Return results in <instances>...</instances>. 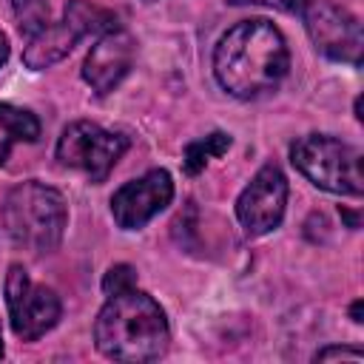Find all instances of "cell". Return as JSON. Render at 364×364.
<instances>
[{"mask_svg":"<svg viewBox=\"0 0 364 364\" xmlns=\"http://www.w3.org/2000/svg\"><path fill=\"white\" fill-rule=\"evenodd\" d=\"M299 17L304 20L307 37L313 40L316 51L338 63H350V65L361 63V46H364L361 23L347 9L330 0H310Z\"/></svg>","mask_w":364,"mask_h":364,"instance_id":"52a82bcc","label":"cell"},{"mask_svg":"<svg viewBox=\"0 0 364 364\" xmlns=\"http://www.w3.org/2000/svg\"><path fill=\"white\" fill-rule=\"evenodd\" d=\"M63 17L71 23V28L80 34V37H88V34H105L111 28H117V17L88 0H68L65 9H63Z\"/></svg>","mask_w":364,"mask_h":364,"instance_id":"4fadbf2b","label":"cell"},{"mask_svg":"<svg viewBox=\"0 0 364 364\" xmlns=\"http://www.w3.org/2000/svg\"><path fill=\"white\" fill-rule=\"evenodd\" d=\"M341 216L350 222V228H358V216H355V213H350V210H341Z\"/></svg>","mask_w":364,"mask_h":364,"instance_id":"ffe728a7","label":"cell"},{"mask_svg":"<svg viewBox=\"0 0 364 364\" xmlns=\"http://www.w3.org/2000/svg\"><path fill=\"white\" fill-rule=\"evenodd\" d=\"M290 68L282 31L270 20H242L213 48L216 82L236 100H256L273 91Z\"/></svg>","mask_w":364,"mask_h":364,"instance_id":"6da1fadb","label":"cell"},{"mask_svg":"<svg viewBox=\"0 0 364 364\" xmlns=\"http://www.w3.org/2000/svg\"><path fill=\"white\" fill-rule=\"evenodd\" d=\"M145 3H154V0H145Z\"/></svg>","mask_w":364,"mask_h":364,"instance_id":"7402d4cb","label":"cell"},{"mask_svg":"<svg viewBox=\"0 0 364 364\" xmlns=\"http://www.w3.org/2000/svg\"><path fill=\"white\" fill-rule=\"evenodd\" d=\"M131 63H134V37L122 28H111L100 34V40L91 46L82 63V80L102 97L114 91V85H119Z\"/></svg>","mask_w":364,"mask_h":364,"instance_id":"30bf717a","label":"cell"},{"mask_svg":"<svg viewBox=\"0 0 364 364\" xmlns=\"http://www.w3.org/2000/svg\"><path fill=\"white\" fill-rule=\"evenodd\" d=\"M287 205V176L279 165L267 162L256 171V176L245 185L236 199V219L242 222L247 236H262L279 228Z\"/></svg>","mask_w":364,"mask_h":364,"instance_id":"ba28073f","label":"cell"},{"mask_svg":"<svg viewBox=\"0 0 364 364\" xmlns=\"http://www.w3.org/2000/svg\"><path fill=\"white\" fill-rule=\"evenodd\" d=\"M97 350L114 361H154L168 350L171 327L165 310L142 290L111 293L94 321Z\"/></svg>","mask_w":364,"mask_h":364,"instance_id":"7a4b0ae2","label":"cell"},{"mask_svg":"<svg viewBox=\"0 0 364 364\" xmlns=\"http://www.w3.org/2000/svg\"><path fill=\"white\" fill-rule=\"evenodd\" d=\"M14 17H17V28L20 34L28 40L37 31H43L51 17H48V0H11Z\"/></svg>","mask_w":364,"mask_h":364,"instance_id":"9a60e30c","label":"cell"},{"mask_svg":"<svg viewBox=\"0 0 364 364\" xmlns=\"http://www.w3.org/2000/svg\"><path fill=\"white\" fill-rule=\"evenodd\" d=\"M228 148H230V136H228L225 131H213V134H208V136H202V139L188 142L185 156H182V168H185V173L196 176L199 171H205V165H208L210 159L222 156Z\"/></svg>","mask_w":364,"mask_h":364,"instance_id":"5bb4252c","label":"cell"},{"mask_svg":"<svg viewBox=\"0 0 364 364\" xmlns=\"http://www.w3.org/2000/svg\"><path fill=\"white\" fill-rule=\"evenodd\" d=\"M65 199L60 191L28 179L14 185L3 199V225L17 247L31 253H51L63 242L65 230Z\"/></svg>","mask_w":364,"mask_h":364,"instance_id":"3957f363","label":"cell"},{"mask_svg":"<svg viewBox=\"0 0 364 364\" xmlns=\"http://www.w3.org/2000/svg\"><path fill=\"white\" fill-rule=\"evenodd\" d=\"M171 199H173L171 173L162 168H154V171L142 173L139 179L125 182L111 196V213L122 230H139L159 210H165L171 205Z\"/></svg>","mask_w":364,"mask_h":364,"instance_id":"9c48e42d","label":"cell"},{"mask_svg":"<svg viewBox=\"0 0 364 364\" xmlns=\"http://www.w3.org/2000/svg\"><path fill=\"white\" fill-rule=\"evenodd\" d=\"M350 316H353V321H355V324L361 321V301H353V307H350Z\"/></svg>","mask_w":364,"mask_h":364,"instance_id":"d6986e66","label":"cell"},{"mask_svg":"<svg viewBox=\"0 0 364 364\" xmlns=\"http://www.w3.org/2000/svg\"><path fill=\"white\" fill-rule=\"evenodd\" d=\"M0 358H3V330H0Z\"/></svg>","mask_w":364,"mask_h":364,"instance_id":"44dd1931","label":"cell"},{"mask_svg":"<svg viewBox=\"0 0 364 364\" xmlns=\"http://www.w3.org/2000/svg\"><path fill=\"white\" fill-rule=\"evenodd\" d=\"M6 304L11 316V330L23 341H37L48 333L63 313V304L51 287L31 284L23 264H11L6 273Z\"/></svg>","mask_w":364,"mask_h":364,"instance_id":"8992f818","label":"cell"},{"mask_svg":"<svg viewBox=\"0 0 364 364\" xmlns=\"http://www.w3.org/2000/svg\"><path fill=\"white\" fill-rule=\"evenodd\" d=\"M37 136H40V119L31 111L0 102V165L9 159L17 142H34Z\"/></svg>","mask_w":364,"mask_h":364,"instance_id":"7c38bea8","label":"cell"},{"mask_svg":"<svg viewBox=\"0 0 364 364\" xmlns=\"http://www.w3.org/2000/svg\"><path fill=\"white\" fill-rule=\"evenodd\" d=\"M290 162L321 191L361 196V154L327 134H307L290 145Z\"/></svg>","mask_w":364,"mask_h":364,"instance_id":"277c9868","label":"cell"},{"mask_svg":"<svg viewBox=\"0 0 364 364\" xmlns=\"http://www.w3.org/2000/svg\"><path fill=\"white\" fill-rule=\"evenodd\" d=\"M128 287H136V270L131 264H114L105 279H102V290L105 296L111 293H119V290H128Z\"/></svg>","mask_w":364,"mask_h":364,"instance_id":"2e32d148","label":"cell"},{"mask_svg":"<svg viewBox=\"0 0 364 364\" xmlns=\"http://www.w3.org/2000/svg\"><path fill=\"white\" fill-rule=\"evenodd\" d=\"M128 148V136L105 131L97 122H71L57 139V159L65 168L82 171L91 182H105L119 156Z\"/></svg>","mask_w":364,"mask_h":364,"instance_id":"5b68a950","label":"cell"},{"mask_svg":"<svg viewBox=\"0 0 364 364\" xmlns=\"http://www.w3.org/2000/svg\"><path fill=\"white\" fill-rule=\"evenodd\" d=\"M9 60V37L0 31V65Z\"/></svg>","mask_w":364,"mask_h":364,"instance_id":"ac0fdd59","label":"cell"},{"mask_svg":"<svg viewBox=\"0 0 364 364\" xmlns=\"http://www.w3.org/2000/svg\"><path fill=\"white\" fill-rule=\"evenodd\" d=\"M327 358H350V361H361V353L358 350H350V347H324L316 353V361H327Z\"/></svg>","mask_w":364,"mask_h":364,"instance_id":"e0dca14e","label":"cell"},{"mask_svg":"<svg viewBox=\"0 0 364 364\" xmlns=\"http://www.w3.org/2000/svg\"><path fill=\"white\" fill-rule=\"evenodd\" d=\"M82 37L71 28V23L63 17L60 23H48L43 31H37L34 37H28L26 51H23V63L34 71L48 68L54 63H60Z\"/></svg>","mask_w":364,"mask_h":364,"instance_id":"8fae6325","label":"cell"}]
</instances>
